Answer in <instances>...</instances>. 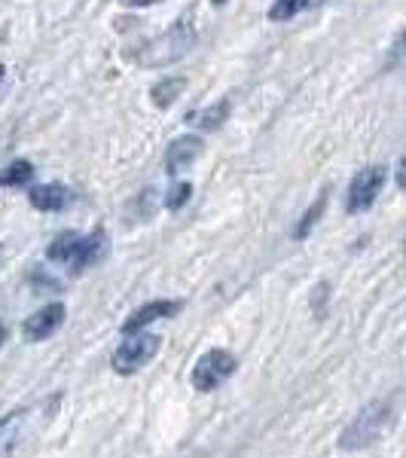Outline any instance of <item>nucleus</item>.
<instances>
[{"label":"nucleus","instance_id":"obj_1","mask_svg":"<svg viewBox=\"0 0 406 458\" xmlns=\"http://www.w3.org/2000/svg\"><path fill=\"white\" fill-rule=\"evenodd\" d=\"M397 422V394L379 397L360 406L354 412V419L343 428L339 434V449L343 453H360V449H370L376 440H382V434H388Z\"/></svg>","mask_w":406,"mask_h":458},{"label":"nucleus","instance_id":"obj_2","mask_svg":"<svg viewBox=\"0 0 406 458\" xmlns=\"http://www.w3.org/2000/svg\"><path fill=\"white\" fill-rule=\"evenodd\" d=\"M58 401H62V397L53 394L49 401L28 403V406H19V410L6 412V416L0 419V458L16 455L37 431H43V428L53 422Z\"/></svg>","mask_w":406,"mask_h":458},{"label":"nucleus","instance_id":"obj_3","mask_svg":"<svg viewBox=\"0 0 406 458\" xmlns=\"http://www.w3.org/2000/svg\"><path fill=\"white\" fill-rule=\"evenodd\" d=\"M107 250V235L105 229H92L89 235L80 233H64L53 239V245L47 248V257L53 263L68 266L73 276H83L86 269H92L95 263H101Z\"/></svg>","mask_w":406,"mask_h":458},{"label":"nucleus","instance_id":"obj_4","mask_svg":"<svg viewBox=\"0 0 406 458\" xmlns=\"http://www.w3.org/2000/svg\"><path fill=\"white\" fill-rule=\"evenodd\" d=\"M196 28L190 25V21H174L172 28H168L165 34L156 37V40H150L144 47L141 53V64L147 68H159V64H172L177 58H183L190 53V49L196 47Z\"/></svg>","mask_w":406,"mask_h":458},{"label":"nucleus","instance_id":"obj_5","mask_svg":"<svg viewBox=\"0 0 406 458\" xmlns=\"http://www.w3.org/2000/svg\"><path fill=\"white\" fill-rule=\"evenodd\" d=\"M235 370H239V360H235L233 352L211 349L193 364L190 382H193V388L199 391V394H211V391H217Z\"/></svg>","mask_w":406,"mask_h":458},{"label":"nucleus","instance_id":"obj_6","mask_svg":"<svg viewBox=\"0 0 406 458\" xmlns=\"http://www.w3.org/2000/svg\"><path fill=\"white\" fill-rule=\"evenodd\" d=\"M156 354H159V336L138 330V334L125 336V343L116 345L114 358H110V367L120 376H135L138 370H144Z\"/></svg>","mask_w":406,"mask_h":458},{"label":"nucleus","instance_id":"obj_7","mask_svg":"<svg viewBox=\"0 0 406 458\" xmlns=\"http://www.w3.org/2000/svg\"><path fill=\"white\" fill-rule=\"evenodd\" d=\"M388 181V168L385 165H367L360 168L358 174L351 177L349 183V196H345V211L349 214H360V211H370L379 199L382 187Z\"/></svg>","mask_w":406,"mask_h":458},{"label":"nucleus","instance_id":"obj_8","mask_svg":"<svg viewBox=\"0 0 406 458\" xmlns=\"http://www.w3.org/2000/svg\"><path fill=\"white\" fill-rule=\"evenodd\" d=\"M64 318H68V306H64V302H49L40 312L25 318L21 336H25L28 343H47V339H53L58 330L64 327Z\"/></svg>","mask_w":406,"mask_h":458},{"label":"nucleus","instance_id":"obj_9","mask_svg":"<svg viewBox=\"0 0 406 458\" xmlns=\"http://www.w3.org/2000/svg\"><path fill=\"white\" fill-rule=\"evenodd\" d=\"M183 302L181 300H150L144 302L141 309H135L129 318L123 321V334H138V330L150 327L153 321H165V318H174L177 312H181Z\"/></svg>","mask_w":406,"mask_h":458},{"label":"nucleus","instance_id":"obj_10","mask_svg":"<svg viewBox=\"0 0 406 458\" xmlns=\"http://www.w3.org/2000/svg\"><path fill=\"white\" fill-rule=\"evenodd\" d=\"M202 150H205V141L202 138H196V135H183V138H174L172 144H168V150H165V172L177 177L181 172H187L193 162L202 157Z\"/></svg>","mask_w":406,"mask_h":458},{"label":"nucleus","instance_id":"obj_11","mask_svg":"<svg viewBox=\"0 0 406 458\" xmlns=\"http://www.w3.org/2000/svg\"><path fill=\"white\" fill-rule=\"evenodd\" d=\"M28 202H31V208L37 211L58 214L77 202V193H73L71 187H64V183H40V187H34L31 193H28Z\"/></svg>","mask_w":406,"mask_h":458},{"label":"nucleus","instance_id":"obj_12","mask_svg":"<svg viewBox=\"0 0 406 458\" xmlns=\"http://www.w3.org/2000/svg\"><path fill=\"white\" fill-rule=\"evenodd\" d=\"M226 116H230V98L217 101L214 107H199L193 114L187 116L190 125H196V129H220V125L226 123Z\"/></svg>","mask_w":406,"mask_h":458},{"label":"nucleus","instance_id":"obj_13","mask_svg":"<svg viewBox=\"0 0 406 458\" xmlns=\"http://www.w3.org/2000/svg\"><path fill=\"white\" fill-rule=\"evenodd\" d=\"M183 86H187V80H183V77H165V80H162V83H156V86L150 89L153 105H156V107H168V105H174V98H181Z\"/></svg>","mask_w":406,"mask_h":458},{"label":"nucleus","instance_id":"obj_14","mask_svg":"<svg viewBox=\"0 0 406 458\" xmlns=\"http://www.w3.org/2000/svg\"><path fill=\"white\" fill-rule=\"evenodd\" d=\"M34 181V165L28 159H16L0 172V187H25Z\"/></svg>","mask_w":406,"mask_h":458},{"label":"nucleus","instance_id":"obj_15","mask_svg":"<svg viewBox=\"0 0 406 458\" xmlns=\"http://www.w3.org/2000/svg\"><path fill=\"white\" fill-rule=\"evenodd\" d=\"M324 208H327V193H321L318 199H315V205H312V208H309V211L300 217V224L293 226V242L309 239V233H312V229L318 226V220H321Z\"/></svg>","mask_w":406,"mask_h":458},{"label":"nucleus","instance_id":"obj_16","mask_svg":"<svg viewBox=\"0 0 406 458\" xmlns=\"http://www.w3.org/2000/svg\"><path fill=\"white\" fill-rule=\"evenodd\" d=\"M321 4V0H275V4L269 6V19L272 21H287L293 16H300L302 10H309V6Z\"/></svg>","mask_w":406,"mask_h":458},{"label":"nucleus","instance_id":"obj_17","mask_svg":"<svg viewBox=\"0 0 406 458\" xmlns=\"http://www.w3.org/2000/svg\"><path fill=\"white\" fill-rule=\"evenodd\" d=\"M190 196H193V183L181 181V183H174V187L168 190L165 199H162V205H165L168 211H177V208H183V205L190 202Z\"/></svg>","mask_w":406,"mask_h":458},{"label":"nucleus","instance_id":"obj_18","mask_svg":"<svg viewBox=\"0 0 406 458\" xmlns=\"http://www.w3.org/2000/svg\"><path fill=\"white\" fill-rule=\"evenodd\" d=\"M125 6H153V4H159V0H123Z\"/></svg>","mask_w":406,"mask_h":458},{"label":"nucleus","instance_id":"obj_19","mask_svg":"<svg viewBox=\"0 0 406 458\" xmlns=\"http://www.w3.org/2000/svg\"><path fill=\"white\" fill-rule=\"evenodd\" d=\"M6 339V330H4V324H0V343H4Z\"/></svg>","mask_w":406,"mask_h":458},{"label":"nucleus","instance_id":"obj_20","mask_svg":"<svg viewBox=\"0 0 406 458\" xmlns=\"http://www.w3.org/2000/svg\"><path fill=\"white\" fill-rule=\"evenodd\" d=\"M211 4H214V6H224V4H226V0H211Z\"/></svg>","mask_w":406,"mask_h":458},{"label":"nucleus","instance_id":"obj_21","mask_svg":"<svg viewBox=\"0 0 406 458\" xmlns=\"http://www.w3.org/2000/svg\"><path fill=\"white\" fill-rule=\"evenodd\" d=\"M0 80H4V64H0Z\"/></svg>","mask_w":406,"mask_h":458}]
</instances>
